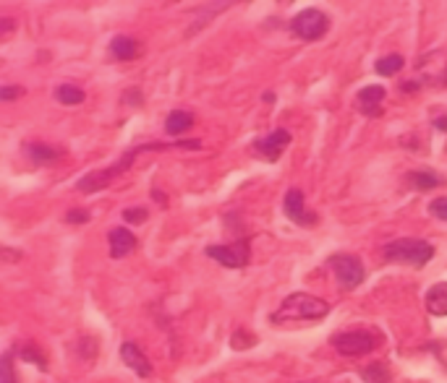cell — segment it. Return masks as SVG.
<instances>
[{"mask_svg":"<svg viewBox=\"0 0 447 383\" xmlns=\"http://www.w3.org/2000/svg\"><path fill=\"white\" fill-rule=\"evenodd\" d=\"M160 149H202V141L191 139V141H163V144H139V146H133V149L126 151V154H123L113 167H108V170H95V172H89V175H84V178L76 182V191L79 193L102 191V188H108L115 178H120L123 172L129 170L133 164V160H136L142 151H160Z\"/></svg>","mask_w":447,"mask_h":383,"instance_id":"6da1fadb","label":"cell"},{"mask_svg":"<svg viewBox=\"0 0 447 383\" xmlns=\"http://www.w3.org/2000/svg\"><path fill=\"white\" fill-rule=\"evenodd\" d=\"M330 313V305L322 298L293 292L283 300V305L275 310L270 321L273 323H298V321H319Z\"/></svg>","mask_w":447,"mask_h":383,"instance_id":"7a4b0ae2","label":"cell"},{"mask_svg":"<svg viewBox=\"0 0 447 383\" xmlns=\"http://www.w3.org/2000/svg\"><path fill=\"white\" fill-rule=\"evenodd\" d=\"M382 255L390 264H408L414 269H421L434 258V245L416 237H398L382 248Z\"/></svg>","mask_w":447,"mask_h":383,"instance_id":"3957f363","label":"cell"},{"mask_svg":"<svg viewBox=\"0 0 447 383\" xmlns=\"http://www.w3.org/2000/svg\"><path fill=\"white\" fill-rule=\"evenodd\" d=\"M330 341H332V347H335L343 357H361V355H369L382 341V337L377 331H369V329H350V331L335 334Z\"/></svg>","mask_w":447,"mask_h":383,"instance_id":"277c9868","label":"cell"},{"mask_svg":"<svg viewBox=\"0 0 447 383\" xmlns=\"http://www.w3.org/2000/svg\"><path fill=\"white\" fill-rule=\"evenodd\" d=\"M330 29V19L325 11L319 8H306V11L295 13L293 22H291V32L298 37V40H306V42H316L322 40Z\"/></svg>","mask_w":447,"mask_h":383,"instance_id":"5b68a950","label":"cell"},{"mask_svg":"<svg viewBox=\"0 0 447 383\" xmlns=\"http://www.w3.org/2000/svg\"><path fill=\"white\" fill-rule=\"evenodd\" d=\"M327 266L335 271V279L343 289H356L366 279V269H364L359 255L353 253H335L327 261Z\"/></svg>","mask_w":447,"mask_h":383,"instance_id":"8992f818","label":"cell"},{"mask_svg":"<svg viewBox=\"0 0 447 383\" xmlns=\"http://www.w3.org/2000/svg\"><path fill=\"white\" fill-rule=\"evenodd\" d=\"M207 258H215L218 264L228 269H243L249 264V240H238L230 245H207Z\"/></svg>","mask_w":447,"mask_h":383,"instance_id":"52a82bcc","label":"cell"},{"mask_svg":"<svg viewBox=\"0 0 447 383\" xmlns=\"http://www.w3.org/2000/svg\"><path fill=\"white\" fill-rule=\"evenodd\" d=\"M283 209H285V216H288L293 224H301V227H314V224L319 222V216H316L314 212H306L304 193L298 191V188H291V191L285 193Z\"/></svg>","mask_w":447,"mask_h":383,"instance_id":"ba28073f","label":"cell"},{"mask_svg":"<svg viewBox=\"0 0 447 383\" xmlns=\"http://www.w3.org/2000/svg\"><path fill=\"white\" fill-rule=\"evenodd\" d=\"M288 144H291V133H288L285 128H277V130H273L270 136L254 141V151L262 154L264 160L275 162V160H280V154L288 149Z\"/></svg>","mask_w":447,"mask_h":383,"instance_id":"9c48e42d","label":"cell"},{"mask_svg":"<svg viewBox=\"0 0 447 383\" xmlns=\"http://www.w3.org/2000/svg\"><path fill=\"white\" fill-rule=\"evenodd\" d=\"M384 96H387L384 86H380V84L364 86L359 94H356V110H359L364 117H380Z\"/></svg>","mask_w":447,"mask_h":383,"instance_id":"30bf717a","label":"cell"},{"mask_svg":"<svg viewBox=\"0 0 447 383\" xmlns=\"http://www.w3.org/2000/svg\"><path fill=\"white\" fill-rule=\"evenodd\" d=\"M120 360L126 362V368L136 373L139 378H149L152 375V362L147 360V355L133 341H123L120 344Z\"/></svg>","mask_w":447,"mask_h":383,"instance_id":"8fae6325","label":"cell"},{"mask_svg":"<svg viewBox=\"0 0 447 383\" xmlns=\"http://www.w3.org/2000/svg\"><path fill=\"white\" fill-rule=\"evenodd\" d=\"M108 243H110V255H113V258H126V255L133 253V248H136V235H133L131 230H126V227H115V230H110Z\"/></svg>","mask_w":447,"mask_h":383,"instance_id":"7c38bea8","label":"cell"},{"mask_svg":"<svg viewBox=\"0 0 447 383\" xmlns=\"http://www.w3.org/2000/svg\"><path fill=\"white\" fill-rule=\"evenodd\" d=\"M405 182H408L411 188H416V191H434V188H439V185L445 182V178L429 170H411L405 175Z\"/></svg>","mask_w":447,"mask_h":383,"instance_id":"4fadbf2b","label":"cell"},{"mask_svg":"<svg viewBox=\"0 0 447 383\" xmlns=\"http://www.w3.org/2000/svg\"><path fill=\"white\" fill-rule=\"evenodd\" d=\"M424 303L432 316H447V282H437L434 287H429Z\"/></svg>","mask_w":447,"mask_h":383,"instance_id":"5bb4252c","label":"cell"},{"mask_svg":"<svg viewBox=\"0 0 447 383\" xmlns=\"http://www.w3.org/2000/svg\"><path fill=\"white\" fill-rule=\"evenodd\" d=\"M110 55L118 58V60H133L139 55V42L133 37H129V34H118L110 42Z\"/></svg>","mask_w":447,"mask_h":383,"instance_id":"9a60e30c","label":"cell"},{"mask_svg":"<svg viewBox=\"0 0 447 383\" xmlns=\"http://www.w3.org/2000/svg\"><path fill=\"white\" fill-rule=\"evenodd\" d=\"M194 126V115L191 112H186V110H173L170 115L165 117V130L170 133V136H181L184 130Z\"/></svg>","mask_w":447,"mask_h":383,"instance_id":"2e32d148","label":"cell"},{"mask_svg":"<svg viewBox=\"0 0 447 383\" xmlns=\"http://www.w3.org/2000/svg\"><path fill=\"white\" fill-rule=\"evenodd\" d=\"M26 154H29V160L37 162V164H50V162H55L60 157V151L42 144V141H29V144H26Z\"/></svg>","mask_w":447,"mask_h":383,"instance_id":"e0dca14e","label":"cell"},{"mask_svg":"<svg viewBox=\"0 0 447 383\" xmlns=\"http://www.w3.org/2000/svg\"><path fill=\"white\" fill-rule=\"evenodd\" d=\"M55 99H58L60 105L74 107V105H81V102H84V92H81L79 86L63 84V86H58V89H55Z\"/></svg>","mask_w":447,"mask_h":383,"instance_id":"ac0fdd59","label":"cell"},{"mask_svg":"<svg viewBox=\"0 0 447 383\" xmlns=\"http://www.w3.org/2000/svg\"><path fill=\"white\" fill-rule=\"evenodd\" d=\"M403 65H405L403 55H387V58H380V60L374 63V71L380 76H395Z\"/></svg>","mask_w":447,"mask_h":383,"instance_id":"d6986e66","label":"cell"},{"mask_svg":"<svg viewBox=\"0 0 447 383\" xmlns=\"http://www.w3.org/2000/svg\"><path fill=\"white\" fill-rule=\"evenodd\" d=\"M361 378H364V383H390V371L384 362H374L361 371Z\"/></svg>","mask_w":447,"mask_h":383,"instance_id":"ffe728a7","label":"cell"},{"mask_svg":"<svg viewBox=\"0 0 447 383\" xmlns=\"http://www.w3.org/2000/svg\"><path fill=\"white\" fill-rule=\"evenodd\" d=\"M19 357L26 362H34V365H40V368H47V357L42 355L40 347H34V344H24L19 347Z\"/></svg>","mask_w":447,"mask_h":383,"instance_id":"44dd1931","label":"cell"},{"mask_svg":"<svg viewBox=\"0 0 447 383\" xmlns=\"http://www.w3.org/2000/svg\"><path fill=\"white\" fill-rule=\"evenodd\" d=\"M0 378H3V383H16V373H13V352H6V355H3V362H0Z\"/></svg>","mask_w":447,"mask_h":383,"instance_id":"7402d4cb","label":"cell"},{"mask_svg":"<svg viewBox=\"0 0 447 383\" xmlns=\"http://www.w3.org/2000/svg\"><path fill=\"white\" fill-rule=\"evenodd\" d=\"M254 341H257V337H254V334H246L243 329H238V331H236V337L230 339V344H233L236 350H246V347H251Z\"/></svg>","mask_w":447,"mask_h":383,"instance_id":"603a6c76","label":"cell"},{"mask_svg":"<svg viewBox=\"0 0 447 383\" xmlns=\"http://www.w3.org/2000/svg\"><path fill=\"white\" fill-rule=\"evenodd\" d=\"M429 214L437 216V219H442V222H447V196H442V198H437V201L429 203Z\"/></svg>","mask_w":447,"mask_h":383,"instance_id":"cb8c5ba5","label":"cell"},{"mask_svg":"<svg viewBox=\"0 0 447 383\" xmlns=\"http://www.w3.org/2000/svg\"><path fill=\"white\" fill-rule=\"evenodd\" d=\"M24 94H26L24 86H3V89H0V99H6V102H11V99L24 96Z\"/></svg>","mask_w":447,"mask_h":383,"instance_id":"d4e9b609","label":"cell"},{"mask_svg":"<svg viewBox=\"0 0 447 383\" xmlns=\"http://www.w3.org/2000/svg\"><path fill=\"white\" fill-rule=\"evenodd\" d=\"M68 224H87L89 222V212L87 209H74V212L66 214Z\"/></svg>","mask_w":447,"mask_h":383,"instance_id":"484cf974","label":"cell"},{"mask_svg":"<svg viewBox=\"0 0 447 383\" xmlns=\"http://www.w3.org/2000/svg\"><path fill=\"white\" fill-rule=\"evenodd\" d=\"M147 219V209H126L123 212V222H144Z\"/></svg>","mask_w":447,"mask_h":383,"instance_id":"4316f807","label":"cell"},{"mask_svg":"<svg viewBox=\"0 0 447 383\" xmlns=\"http://www.w3.org/2000/svg\"><path fill=\"white\" fill-rule=\"evenodd\" d=\"M13 29V22H8V19H3L0 22V34H8Z\"/></svg>","mask_w":447,"mask_h":383,"instance_id":"83f0119b","label":"cell"},{"mask_svg":"<svg viewBox=\"0 0 447 383\" xmlns=\"http://www.w3.org/2000/svg\"><path fill=\"white\" fill-rule=\"evenodd\" d=\"M434 128H439V130H447V115L437 117V120H434Z\"/></svg>","mask_w":447,"mask_h":383,"instance_id":"f1b7e54d","label":"cell"}]
</instances>
